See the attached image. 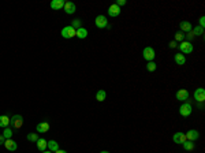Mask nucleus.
Listing matches in <instances>:
<instances>
[{"label": "nucleus", "mask_w": 205, "mask_h": 153, "mask_svg": "<svg viewBox=\"0 0 205 153\" xmlns=\"http://www.w3.org/2000/svg\"><path fill=\"white\" fill-rule=\"evenodd\" d=\"M10 124H11L12 128H15V130H18L23 126V118L22 115H14V116L10 118Z\"/></svg>", "instance_id": "obj_1"}, {"label": "nucleus", "mask_w": 205, "mask_h": 153, "mask_svg": "<svg viewBox=\"0 0 205 153\" xmlns=\"http://www.w3.org/2000/svg\"><path fill=\"white\" fill-rule=\"evenodd\" d=\"M60 34H62V37H63V38H73V37L77 36V30H75L71 25L70 26H64L63 29H62Z\"/></svg>", "instance_id": "obj_2"}, {"label": "nucleus", "mask_w": 205, "mask_h": 153, "mask_svg": "<svg viewBox=\"0 0 205 153\" xmlns=\"http://www.w3.org/2000/svg\"><path fill=\"white\" fill-rule=\"evenodd\" d=\"M94 23H96V26L98 27V29H105V27H111L108 25V19H107V16L105 15H97L96 16V19H94Z\"/></svg>", "instance_id": "obj_3"}, {"label": "nucleus", "mask_w": 205, "mask_h": 153, "mask_svg": "<svg viewBox=\"0 0 205 153\" xmlns=\"http://www.w3.org/2000/svg\"><path fill=\"white\" fill-rule=\"evenodd\" d=\"M142 56H144L145 60L153 62V59H155V56H156V52L152 47H146V48H144V51H142Z\"/></svg>", "instance_id": "obj_4"}, {"label": "nucleus", "mask_w": 205, "mask_h": 153, "mask_svg": "<svg viewBox=\"0 0 205 153\" xmlns=\"http://www.w3.org/2000/svg\"><path fill=\"white\" fill-rule=\"evenodd\" d=\"M179 49H180V53L182 55H187V53H191L193 52V44L190 41H182L179 44Z\"/></svg>", "instance_id": "obj_5"}, {"label": "nucleus", "mask_w": 205, "mask_h": 153, "mask_svg": "<svg viewBox=\"0 0 205 153\" xmlns=\"http://www.w3.org/2000/svg\"><path fill=\"white\" fill-rule=\"evenodd\" d=\"M191 111H193V107H191V104L187 103V101L183 103L182 105L179 107V114L182 115V116H184V118L189 116V115L191 114Z\"/></svg>", "instance_id": "obj_6"}, {"label": "nucleus", "mask_w": 205, "mask_h": 153, "mask_svg": "<svg viewBox=\"0 0 205 153\" xmlns=\"http://www.w3.org/2000/svg\"><path fill=\"white\" fill-rule=\"evenodd\" d=\"M184 135H186V140H187V141L194 142V141L198 140V137H200V133H198L197 130H194V128H191V130H189Z\"/></svg>", "instance_id": "obj_7"}, {"label": "nucleus", "mask_w": 205, "mask_h": 153, "mask_svg": "<svg viewBox=\"0 0 205 153\" xmlns=\"http://www.w3.org/2000/svg\"><path fill=\"white\" fill-rule=\"evenodd\" d=\"M172 141L175 142V144H179V145H182L184 141H187L186 140V135H184V133H180V131H178V133H175L172 135Z\"/></svg>", "instance_id": "obj_8"}, {"label": "nucleus", "mask_w": 205, "mask_h": 153, "mask_svg": "<svg viewBox=\"0 0 205 153\" xmlns=\"http://www.w3.org/2000/svg\"><path fill=\"white\" fill-rule=\"evenodd\" d=\"M194 99H196V101H198V103H204V100H205V89L204 88H198L196 92H194Z\"/></svg>", "instance_id": "obj_9"}, {"label": "nucleus", "mask_w": 205, "mask_h": 153, "mask_svg": "<svg viewBox=\"0 0 205 153\" xmlns=\"http://www.w3.org/2000/svg\"><path fill=\"white\" fill-rule=\"evenodd\" d=\"M63 10H64V11H66V14H68V15H71V14H74L75 11H77V6H75L73 2H66V3H64Z\"/></svg>", "instance_id": "obj_10"}, {"label": "nucleus", "mask_w": 205, "mask_h": 153, "mask_svg": "<svg viewBox=\"0 0 205 153\" xmlns=\"http://www.w3.org/2000/svg\"><path fill=\"white\" fill-rule=\"evenodd\" d=\"M108 14H109V16H112V18H116V16L121 15V7H118L116 4L109 6V8H108Z\"/></svg>", "instance_id": "obj_11"}, {"label": "nucleus", "mask_w": 205, "mask_h": 153, "mask_svg": "<svg viewBox=\"0 0 205 153\" xmlns=\"http://www.w3.org/2000/svg\"><path fill=\"white\" fill-rule=\"evenodd\" d=\"M187 99H189V92H187L186 89H180L176 92V100H179V101H186Z\"/></svg>", "instance_id": "obj_12"}, {"label": "nucleus", "mask_w": 205, "mask_h": 153, "mask_svg": "<svg viewBox=\"0 0 205 153\" xmlns=\"http://www.w3.org/2000/svg\"><path fill=\"white\" fill-rule=\"evenodd\" d=\"M4 146H6V149L7 151H10V152H14V151H16L18 149V145H16V142L14 141V140H6V142H4Z\"/></svg>", "instance_id": "obj_13"}, {"label": "nucleus", "mask_w": 205, "mask_h": 153, "mask_svg": "<svg viewBox=\"0 0 205 153\" xmlns=\"http://www.w3.org/2000/svg\"><path fill=\"white\" fill-rule=\"evenodd\" d=\"M49 130V123L48 122H41V123H39L36 126V131L37 133H47V131Z\"/></svg>", "instance_id": "obj_14"}, {"label": "nucleus", "mask_w": 205, "mask_h": 153, "mask_svg": "<svg viewBox=\"0 0 205 153\" xmlns=\"http://www.w3.org/2000/svg\"><path fill=\"white\" fill-rule=\"evenodd\" d=\"M179 27H180V32H182L183 34L191 32V29H193V27H191V23L189 22V21H183V22H180Z\"/></svg>", "instance_id": "obj_15"}, {"label": "nucleus", "mask_w": 205, "mask_h": 153, "mask_svg": "<svg viewBox=\"0 0 205 153\" xmlns=\"http://www.w3.org/2000/svg\"><path fill=\"white\" fill-rule=\"evenodd\" d=\"M63 7H64L63 0H52V2H51V8L52 10H62Z\"/></svg>", "instance_id": "obj_16"}, {"label": "nucleus", "mask_w": 205, "mask_h": 153, "mask_svg": "<svg viewBox=\"0 0 205 153\" xmlns=\"http://www.w3.org/2000/svg\"><path fill=\"white\" fill-rule=\"evenodd\" d=\"M174 60H175V63L178 66H183L186 63V58H184V55H182V53H176L175 56H174Z\"/></svg>", "instance_id": "obj_17"}, {"label": "nucleus", "mask_w": 205, "mask_h": 153, "mask_svg": "<svg viewBox=\"0 0 205 153\" xmlns=\"http://www.w3.org/2000/svg\"><path fill=\"white\" fill-rule=\"evenodd\" d=\"M47 148L49 149L51 152H56V151H59V144H57L55 140H51V141H48Z\"/></svg>", "instance_id": "obj_18"}, {"label": "nucleus", "mask_w": 205, "mask_h": 153, "mask_svg": "<svg viewBox=\"0 0 205 153\" xmlns=\"http://www.w3.org/2000/svg\"><path fill=\"white\" fill-rule=\"evenodd\" d=\"M47 144H48V141H45L44 138H39V140H37V148H39V151H41V152L45 151Z\"/></svg>", "instance_id": "obj_19"}, {"label": "nucleus", "mask_w": 205, "mask_h": 153, "mask_svg": "<svg viewBox=\"0 0 205 153\" xmlns=\"http://www.w3.org/2000/svg\"><path fill=\"white\" fill-rule=\"evenodd\" d=\"M10 126V118L7 115H2L0 116V127H8Z\"/></svg>", "instance_id": "obj_20"}, {"label": "nucleus", "mask_w": 205, "mask_h": 153, "mask_svg": "<svg viewBox=\"0 0 205 153\" xmlns=\"http://www.w3.org/2000/svg\"><path fill=\"white\" fill-rule=\"evenodd\" d=\"M107 99V92H105V90H98L97 93H96V100H97V101H104V100Z\"/></svg>", "instance_id": "obj_21"}, {"label": "nucleus", "mask_w": 205, "mask_h": 153, "mask_svg": "<svg viewBox=\"0 0 205 153\" xmlns=\"http://www.w3.org/2000/svg\"><path fill=\"white\" fill-rule=\"evenodd\" d=\"M77 37L81 38V40L86 38L88 37V30L85 29V27H80V29H77Z\"/></svg>", "instance_id": "obj_22"}, {"label": "nucleus", "mask_w": 205, "mask_h": 153, "mask_svg": "<svg viewBox=\"0 0 205 153\" xmlns=\"http://www.w3.org/2000/svg\"><path fill=\"white\" fill-rule=\"evenodd\" d=\"M182 146L184 151H187V152H191L194 149V142H191V141H184L183 144H182Z\"/></svg>", "instance_id": "obj_23"}, {"label": "nucleus", "mask_w": 205, "mask_h": 153, "mask_svg": "<svg viewBox=\"0 0 205 153\" xmlns=\"http://www.w3.org/2000/svg\"><path fill=\"white\" fill-rule=\"evenodd\" d=\"M191 33H193V36H194V37H197V36H203V34H204V27H201V26H196L194 29H191Z\"/></svg>", "instance_id": "obj_24"}, {"label": "nucleus", "mask_w": 205, "mask_h": 153, "mask_svg": "<svg viewBox=\"0 0 205 153\" xmlns=\"http://www.w3.org/2000/svg\"><path fill=\"white\" fill-rule=\"evenodd\" d=\"M12 134H14V131L11 130V128H10V127H6L2 135H3V137H4V138H6V140H10V138L12 137Z\"/></svg>", "instance_id": "obj_25"}, {"label": "nucleus", "mask_w": 205, "mask_h": 153, "mask_svg": "<svg viewBox=\"0 0 205 153\" xmlns=\"http://www.w3.org/2000/svg\"><path fill=\"white\" fill-rule=\"evenodd\" d=\"M156 68H157V64L155 63V62H148V64H146V70L148 71H156Z\"/></svg>", "instance_id": "obj_26"}, {"label": "nucleus", "mask_w": 205, "mask_h": 153, "mask_svg": "<svg viewBox=\"0 0 205 153\" xmlns=\"http://www.w3.org/2000/svg\"><path fill=\"white\" fill-rule=\"evenodd\" d=\"M27 140H29L30 142H37L39 135H37L36 133H30V134H27Z\"/></svg>", "instance_id": "obj_27"}, {"label": "nucleus", "mask_w": 205, "mask_h": 153, "mask_svg": "<svg viewBox=\"0 0 205 153\" xmlns=\"http://www.w3.org/2000/svg\"><path fill=\"white\" fill-rule=\"evenodd\" d=\"M174 41H179V43H182V41H184V34L182 32H178L175 34V40Z\"/></svg>", "instance_id": "obj_28"}, {"label": "nucleus", "mask_w": 205, "mask_h": 153, "mask_svg": "<svg viewBox=\"0 0 205 153\" xmlns=\"http://www.w3.org/2000/svg\"><path fill=\"white\" fill-rule=\"evenodd\" d=\"M71 26H73L75 30L80 29V27H81V19H74L73 21V25H71Z\"/></svg>", "instance_id": "obj_29"}, {"label": "nucleus", "mask_w": 205, "mask_h": 153, "mask_svg": "<svg viewBox=\"0 0 205 153\" xmlns=\"http://www.w3.org/2000/svg\"><path fill=\"white\" fill-rule=\"evenodd\" d=\"M116 6L118 7H122V6H125V4H127V2H126V0H118V2L115 3Z\"/></svg>", "instance_id": "obj_30"}, {"label": "nucleus", "mask_w": 205, "mask_h": 153, "mask_svg": "<svg viewBox=\"0 0 205 153\" xmlns=\"http://www.w3.org/2000/svg\"><path fill=\"white\" fill-rule=\"evenodd\" d=\"M200 26L201 27L205 26V16H201V18H200Z\"/></svg>", "instance_id": "obj_31"}, {"label": "nucleus", "mask_w": 205, "mask_h": 153, "mask_svg": "<svg viewBox=\"0 0 205 153\" xmlns=\"http://www.w3.org/2000/svg\"><path fill=\"white\" fill-rule=\"evenodd\" d=\"M194 36H193V33H191V32H189V33H187V40L186 41H190L191 40V38H193ZM190 43H191V41H190Z\"/></svg>", "instance_id": "obj_32"}, {"label": "nucleus", "mask_w": 205, "mask_h": 153, "mask_svg": "<svg viewBox=\"0 0 205 153\" xmlns=\"http://www.w3.org/2000/svg\"><path fill=\"white\" fill-rule=\"evenodd\" d=\"M4 142H6V138L3 135H0V145H4Z\"/></svg>", "instance_id": "obj_33"}, {"label": "nucleus", "mask_w": 205, "mask_h": 153, "mask_svg": "<svg viewBox=\"0 0 205 153\" xmlns=\"http://www.w3.org/2000/svg\"><path fill=\"white\" fill-rule=\"evenodd\" d=\"M176 47V41H171L170 43V48H175Z\"/></svg>", "instance_id": "obj_34"}, {"label": "nucleus", "mask_w": 205, "mask_h": 153, "mask_svg": "<svg viewBox=\"0 0 205 153\" xmlns=\"http://www.w3.org/2000/svg\"><path fill=\"white\" fill-rule=\"evenodd\" d=\"M55 153H67V152H66V151H62V149H59V151H56Z\"/></svg>", "instance_id": "obj_35"}, {"label": "nucleus", "mask_w": 205, "mask_h": 153, "mask_svg": "<svg viewBox=\"0 0 205 153\" xmlns=\"http://www.w3.org/2000/svg\"><path fill=\"white\" fill-rule=\"evenodd\" d=\"M43 153H53V152H51V151H44Z\"/></svg>", "instance_id": "obj_36"}, {"label": "nucleus", "mask_w": 205, "mask_h": 153, "mask_svg": "<svg viewBox=\"0 0 205 153\" xmlns=\"http://www.w3.org/2000/svg\"><path fill=\"white\" fill-rule=\"evenodd\" d=\"M100 153H109V152H107V151H102V152H100Z\"/></svg>", "instance_id": "obj_37"}]
</instances>
